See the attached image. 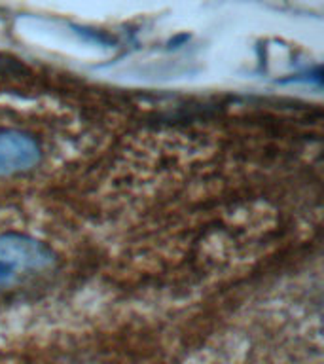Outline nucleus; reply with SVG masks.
<instances>
[{"mask_svg": "<svg viewBox=\"0 0 324 364\" xmlns=\"http://www.w3.org/2000/svg\"><path fill=\"white\" fill-rule=\"evenodd\" d=\"M55 256L42 241L19 233L0 235V289H11L50 269Z\"/></svg>", "mask_w": 324, "mask_h": 364, "instance_id": "nucleus-1", "label": "nucleus"}, {"mask_svg": "<svg viewBox=\"0 0 324 364\" xmlns=\"http://www.w3.org/2000/svg\"><path fill=\"white\" fill-rule=\"evenodd\" d=\"M40 161V148L25 133L0 131V176L33 169Z\"/></svg>", "mask_w": 324, "mask_h": 364, "instance_id": "nucleus-2", "label": "nucleus"}]
</instances>
